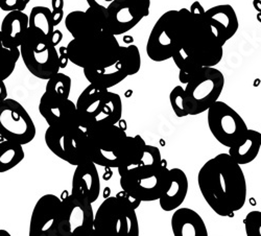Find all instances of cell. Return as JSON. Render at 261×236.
<instances>
[{"mask_svg": "<svg viewBox=\"0 0 261 236\" xmlns=\"http://www.w3.org/2000/svg\"><path fill=\"white\" fill-rule=\"evenodd\" d=\"M198 183L208 206L220 217H231L247 201V181L242 166L228 154H219L200 169Z\"/></svg>", "mask_w": 261, "mask_h": 236, "instance_id": "obj_1", "label": "cell"}, {"mask_svg": "<svg viewBox=\"0 0 261 236\" xmlns=\"http://www.w3.org/2000/svg\"><path fill=\"white\" fill-rule=\"evenodd\" d=\"M189 12L188 28L180 47L171 58L179 69L182 84H187L202 68L217 65L224 56V46L208 24L203 6L194 2Z\"/></svg>", "mask_w": 261, "mask_h": 236, "instance_id": "obj_2", "label": "cell"}, {"mask_svg": "<svg viewBox=\"0 0 261 236\" xmlns=\"http://www.w3.org/2000/svg\"><path fill=\"white\" fill-rule=\"evenodd\" d=\"M168 169L160 149L146 144L143 155L137 163L118 171L120 187L141 202L157 201L165 189Z\"/></svg>", "mask_w": 261, "mask_h": 236, "instance_id": "obj_3", "label": "cell"}, {"mask_svg": "<svg viewBox=\"0 0 261 236\" xmlns=\"http://www.w3.org/2000/svg\"><path fill=\"white\" fill-rule=\"evenodd\" d=\"M89 159L95 165L118 168L136 151L143 138L128 136L116 124L85 128Z\"/></svg>", "mask_w": 261, "mask_h": 236, "instance_id": "obj_4", "label": "cell"}, {"mask_svg": "<svg viewBox=\"0 0 261 236\" xmlns=\"http://www.w3.org/2000/svg\"><path fill=\"white\" fill-rule=\"evenodd\" d=\"M75 107L79 124L83 130L92 126L116 124L122 115L120 96L91 84L80 94Z\"/></svg>", "mask_w": 261, "mask_h": 236, "instance_id": "obj_5", "label": "cell"}, {"mask_svg": "<svg viewBox=\"0 0 261 236\" xmlns=\"http://www.w3.org/2000/svg\"><path fill=\"white\" fill-rule=\"evenodd\" d=\"M189 17V10L183 8L167 11L157 20L146 43V54L151 61L164 62L173 57L188 28Z\"/></svg>", "mask_w": 261, "mask_h": 236, "instance_id": "obj_6", "label": "cell"}, {"mask_svg": "<svg viewBox=\"0 0 261 236\" xmlns=\"http://www.w3.org/2000/svg\"><path fill=\"white\" fill-rule=\"evenodd\" d=\"M69 62L83 69H99L117 62L120 44L115 36L103 31L71 40L66 46Z\"/></svg>", "mask_w": 261, "mask_h": 236, "instance_id": "obj_7", "label": "cell"}, {"mask_svg": "<svg viewBox=\"0 0 261 236\" xmlns=\"http://www.w3.org/2000/svg\"><path fill=\"white\" fill-rule=\"evenodd\" d=\"M95 236H139L136 210L116 197L107 198L94 214Z\"/></svg>", "mask_w": 261, "mask_h": 236, "instance_id": "obj_8", "label": "cell"}, {"mask_svg": "<svg viewBox=\"0 0 261 236\" xmlns=\"http://www.w3.org/2000/svg\"><path fill=\"white\" fill-rule=\"evenodd\" d=\"M27 69L40 80H49L60 72L59 55L47 37L34 29L29 28L19 46Z\"/></svg>", "mask_w": 261, "mask_h": 236, "instance_id": "obj_9", "label": "cell"}, {"mask_svg": "<svg viewBox=\"0 0 261 236\" xmlns=\"http://www.w3.org/2000/svg\"><path fill=\"white\" fill-rule=\"evenodd\" d=\"M225 86V76L215 67H204L184 88L185 109L188 115H199L219 100Z\"/></svg>", "mask_w": 261, "mask_h": 236, "instance_id": "obj_10", "label": "cell"}, {"mask_svg": "<svg viewBox=\"0 0 261 236\" xmlns=\"http://www.w3.org/2000/svg\"><path fill=\"white\" fill-rule=\"evenodd\" d=\"M44 139L50 152L70 165L77 166L90 161L87 136L85 130L80 126H48Z\"/></svg>", "mask_w": 261, "mask_h": 236, "instance_id": "obj_11", "label": "cell"}, {"mask_svg": "<svg viewBox=\"0 0 261 236\" xmlns=\"http://www.w3.org/2000/svg\"><path fill=\"white\" fill-rule=\"evenodd\" d=\"M207 121L213 137L228 148L241 141L249 130L244 118L221 100L215 101L207 110Z\"/></svg>", "mask_w": 261, "mask_h": 236, "instance_id": "obj_12", "label": "cell"}, {"mask_svg": "<svg viewBox=\"0 0 261 236\" xmlns=\"http://www.w3.org/2000/svg\"><path fill=\"white\" fill-rule=\"evenodd\" d=\"M36 125L19 101L7 98L0 102V136L5 140L25 145L36 137Z\"/></svg>", "mask_w": 261, "mask_h": 236, "instance_id": "obj_13", "label": "cell"}, {"mask_svg": "<svg viewBox=\"0 0 261 236\" xmlns=\"http://www.w3.org/2000/svg\"><path fill=\"white\" fill-rule=\"evenodd\" d=\"M150 0H119L107 8L103 32L112 36L123 35L133 30L149 15Z\"/></svg>", "mask_w": 261, "mask_h": 236, "instance_id": "obj_14", "label": "cell"}, {"mask_svg": "<svg viewBox=\"0 0 261 236\" xmlns=\"http://www.w3.org/2000/svg\"><path fill=\"white\" fill-rule=\"evenodd\" d=\"M62 200L55 195L41 197L32 212L29 236H63L61 231Z\"/></svg>", "mask_w": 261, "mask_h": 236, "instance_id": "obj_15", "label": "cell"}, {"mask_svg": "<svg viewBox=\"0 0 261 236\" xmlns=\"http://www.w3.org/2000/svg\"><path fill=\"white\" fill-rule=\"evenodd\" d=\"M94 212L92 204L76 200L71 195L62 200L61 231L63 236L93 229Z\"/></svg>", "mask_w": 261, "mask_h": 236, "instance_id": "obj_16", "label": "cell"}, {"mask_svg": "<svg viewBox=\"0 0 261 236\" xmlns=\"http://www.w3.org/2000/svg\"><path fill=\"white\" fill-rule=\"evenodd\" d=\"M39 112L53 127H76L79 117L75 103L69 98L63 99L43 93L40 98Z\"/></svg>", "mask_w": 261, "mask_h": 236, "instance_id": "obj_17", "label": "cell"}, {"mask_svg": "<svg viewBox=\"0 0 261 236\" xmlns=\"http://www.w3.org/2000/svg\"><path fill=\"white\" fill-rule=\"evenodd\" d=\"M100 194V178L96 165L88 161L75 166L71 196L76 200L93 204Z\"/></svg>", "mask_w": 261, "mask_h": 236, "instance_id": "obj_18", "label": "cell"}, {"mask_svg": "<svg viewBox=\"0 0 261 236\" xmlns=\"http://www.w3.org/2000/svg\"><path fill=\"white\" fill-rule=\"evenodd\" d=\"M107 10L88 8L86 11L70 12L65 18V27L73 39L95 35L103 30Z\"/></svg>", "mask_w": 261, "mask_h": 236, "instance_id": "obj_19", "label": "cell"}, {"mask_svg": "<svg viewBox=\"0 0 261 236\" xmlns=\"http://www.w3.org/2000/svg\"><path fill=\"white\" fill-rule=\"evenodd\" d=\"M205 18L223 46L238 31L239 21L235 10L230 5L215 6L205 11Z\"/></svg>", "mask_w": 261, "mask_h": 236, "instance_id": "obj_20", "label": "cell"}, {"mask_svg": "<svg viewBox=\"0 0 261 236\" xmlns=\"http://www.w3.org/2000/svg\"><path fill=\"white\" fill-rule=\"evenodd\" d=\"M188 179L184 171L178 167L168 169L167 183L163 194L159 198V204L165 212L178 209L185 201L188 194Z\"/></svg>", "mask_w": 261, "mask_h": 236, "instance_id": "obj_21", "label": "cell"}, {"mask_svg": "<svg viewBox=\"0 0 261 236\" xmlns=\"http://www.w3.org/2000/svg\"><path fill=\"white\" fill-rule=\"evenodd\" d=\"M170 226L173 236H209L202 217L190 208H178L173 211Z\"/></svg>", "mask_w": 261, "mask_h": 236, "instance_id": "obj_22", "label": "cell"}, {"mask_svg": "<svg viewBox=\"0 0 261 236\" xmlns=\"http://www.w3.org/2000/svg\"><path fill=\"white\" fill-rule=\"evenodd\" d=\"M29 30V16L24 12H10L3 20L0 35L3 46L8 49L19 48Z\"/></svg>", "mask_w": 261, "mask_h": 236, "instance_id": "obj_23", "label": "cell"}, {"mask_svg": "<svg viewBox=\"0 0 261 236\" xmlns=\"http://www.w3.org/2000/svg\"><path fill=\"white\" fill-rule=\"evenodd\" d=\"M261 148V134L249 128L247 135L237 144L229 147L228 155L239 165L253 162L259 155Z\"/></svg>", "mask_w": 261, "mask_h": 236, "instance_id": "obj_24", "label": "cell"}, {"mask_svg": "<svg viewBox=\"0 0 261 236\" xmlns=\"http://www.w3.org/2000/svg\"><path fill=\"white\" fill-rule=\"evenodd\" d=\"M83 71L86 80L91 85L106 89L114 87L127 77L118 61L108 67L99 69H83Z\"/></svg>", "mask_w": 261, "mask_h": 236, "instance_id": "obj_25", "label": "cell"}, {"mask_svg": "<svg viewBox=\"0 0 261 236\" xmlns=\"http://www.w3.org/2000/svg\"><path fill=\"white\" fill-rule=\"evenodd\" d=\"M25 157L23 146L5 140L0 142V174L12 170Z\"/></svg>", "mask_w": 261, "mask_h": 236, "instance_id": "obj_26", "label": "cell"}, {"mask_svg": "<svg viewBox=\"0 0 261 236\" xmlns=\"http://www.w3.org/2000/svg\"><path fill=\"white\" fill-rule=\"evenodd\" d=\"M29 28L48 36L54 30L51 11L47 7H35L29 16Z\"/></svg>", "mask_w": 261, "mask_h": 236, "instance_id": "obj_27", "label": "cell"}, {"mask_svg": "<svg viewBox=\"0 0 261 236\" xmlns=\"http://www.w3.org/2000/svg\"><path fill=\"white\" fill-rule=\"evenodd\" d=\"M125 71L126 75H134L138 73L141 67V56L136 45L121 46L119 50V57L117 60Z\"/></svg>", "mask_w": 261, "mask_h": 236, "instance_id": "obj_28", "label": "cell"}, {"mask_svg": "<svg viewBox=\"0 0 261 236\" xmlns=\"http://www.w3.org/2000/svg\"><path fill=\"white\" fill-rule=\"evenodd\" d=\"M70 90H71L70 76L62 72H58L57 74L51 76L49 80H47L44 93L54 97L67 99L69 98Z\"/></svg>", "mask_w": 261, "mask_h": 236, "instance_id": "obj_29", "label": "cell"}, {"mask_svg": "<svg viewBox=\"0 0 261 236\" xmlns=\"http://www.w3.org/2000/svg\"><path fill=\"white\" fill-rule=\"evenodd\" d=\"M20 58L19 48L8 49L0 48V82L9 78L15 70L17 62Z\"/></svg>", "mask_w": 261, "mask_h": 236, "instance_id": "obj_30", "label": "cell"}, {"mask_svg": "<svg viewBox=\"0 0 261 236\" xmlns=\"http://www.w3.org/2000/svg\"><path fill=\"white\" fill-rule=\"evenodd\" d=\"M169 101L171 109L177 117L182 118L188 116L185 109V95L184 88L182 86H176V87L170 91Z\"/></svg>", "mask_w": 261, "mask_h": 236, "instance_id": "obj_31", "label": "cell"}, {"mask_svg": "<svg viewBox=\"0 0 261 236\" xmlns=\"http://www.w3.org/2000/svg\"><path fill=\"white\" fill-rule=\"evenodd\" d=\"M244 225L247 236H261V212L257 210L249 212Z\"/></svg>", "mask_w": 261, "mask_h": 236, "instance_id": "obj_32", "label": "cell"}, {"mask_svg": "<svg viewBox=\"0 0 261 236\" xmlns=\"http://www.w3.org/2000/svg\"><path fill=\"white\" fill-rule=\"evenodd\" d=\"M27 0H0V9L5 12H23L28 7Z\"/></svg>", "mask_w": 261, "mask_h": 236, "instance_id": "obj_33", "label": "cell"}, {"mask_svg": "<svg viewBox=\"0 0 261 236\" xmlns=\"http://www.w3.org/2000/svg\"><path fill=\"white\" fill-rule=\"evenodd\" d=\"M64 0H51V17H53V23L56 28L59 25L63 19H64Z\"/></svg>", "mask_w": 261, "mask_h": 236, "instance_id": "obj_34", "label": "cell"}, {"mask_svg": "<svg viewBox=\"0 0 261 236\" xmlns=\"http://www.w3.org/2000/svg\"><path fill=\"white\" fill-rule=\"evenodd\" d=\"M117 199L123 201L124 203H126L128 206H130L132 208H134L135 210L140 206V204L142 203L140 200L136 199L135 197L130 196L129 194H127V192H125L124 190H121L119 192H117L116 196H115Z\"/></svg>", "mask_w": 261, "mask_h": 236, "instance_id": "obj_35", "label": "cell"}, {"mask_svg": "<svg viewBox=\"0 0 261 236\" xmlns=\"http://www.w3.org/2000/svg\"><path fill=\"white\" fill-rule=\"evenodd\" d=\"M87 4L90 8L98 9V10H107L112 2H119V0H86Z\"/></svg>", "mask_w": 261, "mask_h": 236, "instance_id": "obj_36", "label": "cell"}, {"mask_svg": "<svg viewBox=\"0 0 261 236\" xmlns=\"http://www.w3.org/2000/svg\"><path fill=\"white\" fill-rule=\"evenodd\" d=\"M58 55H59V65H60V69L66 68L67 65H68V63H69V59H68L66 46H61V47L59 48Z\"/></svg>", "mask_w": 261, "mask_h": 236, "instance_id": "obj_37", "label": "cell"}, {"mask_svg": "<svg viewBox=\"0 0 261 236\" xmlns=\"http://www.w3.org/2000/svg\"><path fill=\"white\" fill-rule=\"evenodd\" d=\"M46 37H47V40H48V42L50 43V44H51L53 46L57 47V45L60 44L62 39H63V34H62V32L59 31V30H54V31H53L48 36H46Z\"/></svg>", "mask_w": 261, "mask_h": 236, "instance_id": "obj_38", "label": "cell"}, {"mask_svg": "<svg viewBox=\"0 0 261 236\" xmlns=\"http://www.w3.org/2000/svg\"><path fill=\"white\" fill-rule=\"evenodd\" d=\"M8 98V89L5 82H0V102Z\"/></svg>", "mask_w": 261, "mask_h": 236, "instance_id": "obj_39", "label": "cell"}, {"mask_svg": "<svg viewBox=\"0 0 261 236\" xmlns=\"http://www.w3.org/2000/svg\"><path fill=\"white\" fill-rule=\"evenodd\" d=\"M71 236H95L93 229L92 230H88V231H79V232H74L73 234H71Z\"/></svg>", "mask_w": 261, "mask_h": 236, "instance_id": "obj_40", "label": "cell"}, {"mask_svg": "<svg viewBox=\"0 0 261 236\" xmlns=\"http://www.w3.org/2000/svg\"><path fill=\"white\" fill-rule=\"evenodd\" d=\"M0 236H12V235L7 230L0 229Z\"/></svg>", "mask_w": 261, "mask_h": 236, "instance_id": "obj_41", "label": "cell"}, {"mask_svg": "<svg viewBox=\"0 0 261 236\" xmlns=\"http://www.w3.org/2000/svg\"><path fill=\"white\" fill-rule=\"evenodd\" d=\"M254 6L258 11H260V0H254Z\"/></svg>", "mask_w": 261, "mask_h": 236, "instance_id": "obj_42", "label": "cell"}, {"mask_svg": "<svg viewBox=\"0 0 261 236\" xmlns=\"http://www.w3.org/2000/svg\"><path fill=\"white\" fill-rule=\"evenodd\" d=\"M3 42H2V35H0V48H3Z\"/></svg>", "mask_w": 261, "mask_h": 236, "instance_id": "obj_43", "label": "cell"}]
</instances>
